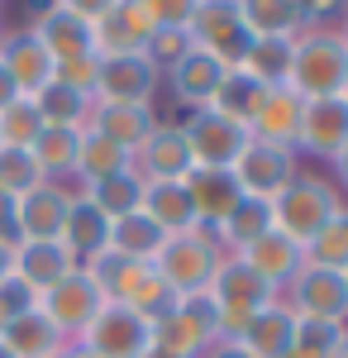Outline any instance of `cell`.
Returning a JSON list of instances; mask_svg holds the SVG:
<instances>
[{"instance_id": "1", "label": "cell", "mask_w": 348, "mask_h": 358, "mask_svg": "<svg viewBox=\"0 0 348 358\" xmlns=\"http://www.w3.org/2000/svg\"><path fill=\"white\" fill-rule=\"evenodd\" d=\"M348 77V38L339 29H300L291 43V86L300 101L315 96H344Z\"/></svg>"}, {"instance_id": "2", "label": "cell", "mask_w": 348, "mask_h": 358, "mask_svg": "<svg viewBox=\"0 0 348 358\" xmlns=\"http://www.w3.org/2000/svg\"><path fill=\"white\" fill-rule=\"evenodd\" d=\"M344 206L348 201L339 196V187L329 177L296 172V182L272 201V229H282L287 239H296V244L305 248L320 229H329V224L344 215Z\"/></svg>"}, {"instance_id": "3", "label": "cell", "mask_w": 348, "mask_h": 358, "mask_svg": "<svg viewBox=\"0 0 348 358\" xmlns=\"http://www.w3.org/2000/svg\"><path fill=\"white\" fill-rule=\"evenodd\" d=\"M224 258H229V253L215 239V229L196 224L187 234H167V244H162V253L153 258V268L162 273V282H167L177 296H191V292H205V287H210Z\"/></svg>"}, {"instance_id": "4", "label": "cell", "mask_w": 348, "mask_h": 358, "mask_svg": "<svg viewBox=\"0 0 348 358\" xmlns=\"http://www.w3.org/2000/svg\"><path fill=\"white\" fill-rule=\"evenodd\" d=\"M205 292H210L215 310H219V334H224V339H234V334H239L263 306L277 301V292H272L268 282L243 263L239 253H229V258L219 263V273H215V282L205 287Z\"/></svg>"}, {"instance_id": "5", "label": "cell", "mask_w": 348, "mask_h": 358, "mask_svg": "<svg viewBox=\"0 0 348 358\" xmlns=\"http://www.w3.org/2000/svg\"><path fill=\"white\" fill-rule=\"evenodd\" d=\"M215 339H224V334H219V310H215L210 292H191V296H182L177 310L162 315L158 325H153V344L167 349L172 358H201Z\"/></svg>"}, {"instance_id": "6", "label": "cell", "mask_w": 348, "mask_h": 358, "mask_svg": "<svg viewBox=\"0 0 348 358\" xmlns=\"http://www.w3.org/2000/svg\"><path fill=\"white\" fill-rule=\"evenodd\" d=\"M106 301L110 296H106V287L96 282V273H91V268H72L57 287H48V292L38 296V310H43L67 339H81V330L106 310Z\"/></svg>"}, {"instance_id": "7", "label": "cell", "mask_w": 348, "mask_h": 358, "mask_svg": "<svg viewBox=\"0 0 348 358\" xmlns=\"http://www.w3.org/2000/svg\"><path fill=\"white\" fill-rule=\"evenodd\" d=\"M187 34L196 48L215 53L224 67H239L248 43H253V34H248V24H243V15H239V0H201Z\"/></svg>"}, {"instance_id": "8", "label": "cell", "mask_w": 348, "mask_h": 358, "mask_svg": "<svg viewBox=\"0 0 348 358\" xmlns=\"http://www.w3.org/2000/svg\"><path fill=\"white\" fill-rule=\"evenodd\" d=\"M81 349H91L96 358H143L148 344H153V325L134 315L129 306L119 301H106V310L81 330V339H72Z\"/></svg>"}, {"instance_id": "9", "label": "cell", "mask_w": 348, "mask_h": 358, "mask_svg": "<svg viewBox=\"0 0 348 358\" xmlns=\"http://www.w3.org/2000/svg\"><path fill=\"white\" fill-rule=\"evenodd\" d=\"M282 301L291 306L296 315H305V320L348 325V282H344L339 268H315V263H305V268L291 277V287L282 292Z\"/></svg>"}, {"instance_id": "10", "label": "cell", "mask_w": 348, "mask_h": 358, "mask_svg": "<svg viewBox=\"0 0 348 358\" xmlns=\"http://www.w3.org/2000/svg\"><path fill=\"white\" fill-rule=\"evenodd\" d=\"M182 129H187L196 167H234L239 153L248 148V129H243L239 120L210 110V106H205V110H191L187 120H182Z\"/></svg>"}, {"instance_id": "11", "label": "cell", "mask_w": 348, "mask_h": 358, "mask_svg": "<svg viewBox=\"0 0 348 358\" xmlns=\"http://www.w3.org/2000/svg\"><path fill=\"white\" fill-rule=\"evenodd\" d=\"M296 172H300V153L272 148V143H258V138H248V148L239 153V163H234L239 192L258 196V201H277L296 182Z\"/></svg>"}, {"instance_id": "12", "label": "cell", "mask_w": 348, "mask_h": 358, "mask_svg": "<svg viewBox=\"0 0 348 358\" xmlns=\"http://www.w3.org/2000/svg\"><path fill=\"white\" fill-rule=\"evenodd\" d=\"M344 148H348V96H315V101H305L296 153H305L315 163H334Z\"/></svg>"}, {"instance_id": "13", "label": "cell", "mask_w": 348, "mask_h": 358, "mask_svg": "<svg viewBox=\"0 0 348 358\" xmlns=\"http://www.w3.org/2000/svg\"><path fill=\"white\" fill-rule=\"evenodd\" d=\"M191 167H196V158H191L182 120H158L153 134L134 148V172L143 182H182Z\"/></svg>"}, {"instance_id": "14", "label": "cell", "mask_w": 348, "mask_h": 358, "mask_svg": "<svg viewBox=\"0 0 348 358\" xmlns=\"http://www.w3.org/2000/svg\"><path fill=\"white\" fill-rule=\"evenodd\" d=\"M162 91V72L148 62V53H124V57H101L96 96L101 101H129V106H153Z\"/></svg>"}, {"instance_id": "15", "label": "cell", "mask_w": 348, "mask_h": 358, "mask_svg": "<svg viewBox=\"0 0 348 358\" xmlns=\"http://www.w3.org/2000/svg\"><path fill=\"white\" fill-rule=\"evenodd\" d=\"M72 182H38L34 192L15 201V224H20V244L24 239H62V224L72 210Z\"/></svg>"}, {"instance_id": "16", "label": "cell", "mask_w": 348, "mask_h": 358, "mask_svg": "<svg viewBox=\"0 0 348 358\" xmlns=\"http://www.w3.org/2000/svg\"><path fill=\"white\" fill-rule=\"evenodd\" d=\"M224 62L215 53H205V48H191L182 62H172L167 72H162V86H167V96L182 106V110H205L215 101V91H219V82H224Z\"/></svg>"}, {"instance_id": "17", "label": "cell", "mask_w": 348, "mask_h": 358, "mask_svg": "<svg viewBox=\"0 0 348 358\" xmlns=\"http://www.w3.org/2000/svg\"><path fill=\"white\" fill-rule=\"evenodd\" d=\"M0 62H5V72H10V82L20 96H38L43 86L53 82V53L43 48V38L34 34V29H5V38H0Z\"/></svg>"}, {"instance_id": "18", "label": "cell", "mask_w": 348, "mask_h": 358, "mask_svg": "<svg viewBox=\"0 0 348 358\" xmlns=\"http://www.w3.org/2000/svg\"><path fill=\"white\" fill-rule=\"evenodd\" d=\"M29 29L43 38V48L53 53V62L96 53V29H91V20H81V15H72V10H62L57 0L38 5L34 20H29Z\"/></svg>"}, {"instance_id": "19", "label": "cell", "mask_w": 348, "mask_h": 358, "mask_svg": "<svg viewBox=\"0 0 348 358\" xmlns=\"http://www.w3.org/2000/svg\"><path fill=\"white\" fill-rule=\"evenodd\" d=\"M96 53L101 57H124V53H148V43H153V20L143 15V5L138 0H119L115 10H106L101 20H96Z\"/></svg>"}, {"instance_id": "20", "label": "cell", "mask_w": 348, "mask_h": 358, "mask_svg": "<svg viewBox=\"0 0 348 358\" xmlns=\"http://www.w3.org/2000/svg\"><path fill=\"white\" fill-rule=\"evenodd\" d=\"M162 115L158 106H129V101H91V115H86V129H96V134H106L110 143H119V148H129L134 153L143 138L153 134V124H158Z\"/></svg>"}, {"instance_id": "21", "label": "cell", "mask_w": 348, "mask_h": 358, "mask_svg": "<svg viewBox=\"0 0 348 358\" xmlns=\"http://www.w3.org/2000/svg\"><path fill=\"white\" fill-rule=\"evenodd\" d=\"M182 187H187L191 210H196V220L205 224V229H215V224L239 206V196H243L234 167H191L187 177H182Z\"/></svg>"}, {"instance_id": "22", "label": "cell", "mask_w": 348, "mask_h": 358, "mask_svg": "<svg viewBox=\"0 0 348 358\" xmlns=\"http://www.w3.org/2000/svg\"><path fill=\"white\" fill-rule=\"evenodd\" d=\"M239 258H243V263H248L258 277H263V282H268L277 296H282V292L291 287V277L305 268V248L296 244V239H287L282 229H268L263 239H253V244L243 248Z\"/></svg>"}, {"instance_id": "23", "label": "cell", "mask_w": 348, "mask_h": 358, "mask_svg": "<svg viewBox=\"0 0 348 358\" xmlns=\"http://www.w3.org/2000/svg\"><path fill=\"white\" fill-rule=\"evenodd\" d=\"M300 115H305V101L296 96L291 86H277V91H268L263 110L253 115L248 138L272 143V148H291V153H296V138H300Z\"/></svg>"}, {"instance_id": "24", "label": "cell", "mask_w": 348, "mask_h": 358, "mask_svg": "<svg viewBox=\"0 0 348 358\" xmlns=\"http://www.w3.org/2000/svg\"><path fill=\"white\" fill-rule=\"evenodd\" d=\"M0 344H5L15 358H62V349H67L72 339L57 330V325L43 315V310H38V306H34V310H24V315L5 320Z\"/></svg>"}, {"instance_id": "25", "label": "cell", "mask_w": 348, "mask_h": 358, "mask_svg": "<svg viewBox=\"0 0 348 358\" xmlns=\"http://www.w3.org/2000/svg\"><path fill=\"white\" fill-rule=\"evenodd\" d=\"M291 330H296V310L277 296V301L263 306V310H258L234 339H239L253 358H287V354H291Z\"/></svg>"}, {"instance_id": "26", "label": "cell", "mask_w": 348, "mask_h": 358, "mask_svg": "<svg viewBox=\"0 0 348 358\" xmlns=\"http://www.w3.org/2000/svg\"><path fill=\"white\" fill-rule=\"evenodd\" d=\"M72 268H77V258L67 253L62 239H24V244H15V273L24 277L38 296L48 287H57Z\"/></svg>"}, {"instance_id": "27", "label": "cell", "mask_w": 348, "mask_h": 358, "mask_svg": "<svg viewBox=\"0 0 348 358\" xmlns=\"http://www.w3.org/2000/svg\"><path fill=\"white\" fill-rule=\"evenodd\" d=\"M62 244H67L72 258H77V268H91L110 244V215H101V210L81 196V187H77V196H72L67 224H62Z\"/></svg>"}, {"instance_id": "28", "label": "cell", "mask_w": 348, "mask_h": 358, "mask_svg": "<svg viewBox=\"0 0 348 358\" xmlns=\"http://www.w3.org/2000/svg\"><path fill=\"white\" fill-rule=\"evenodd\" d=\"M138 210L158 224L162 234H187L196 229V210H191V196L182 182H143V196H138Z\"/></svg>"}, {"instance_id": "29", "label": "cell", "mask_w": 348, "mask_h": 358, "mask_svg": "<svg viewBox=\"0 0 348 358\" xmlns=\"http://www.w3.org/2000/svg\"><path fill=\"white\" fill-rule=\"evenodd\" d=\"M167 244V234H162L158 224L148 220L143 210H129V215H119V220H110V244L106 253L115 258H124V263H153Z\"/></svg>"}, {"instance_id": "30", "label": "cell", "mask_w": 348, "mask_h": 358, "mask_svg": "<svg viewBox=\"0 0 348 358\" xmlns=\"http://www.w3.org/2000/svg\"><path fill=\"white\" fill-rule=\"evenodd\" d=\"M134 167V153L110 143L106 134L96 129H81V148H77V167H72V182L77 187H91V182H106L115 172H129Z\"/></svg>"}, {"instance_id": "31", "label": "cell", "mask_w": 348, "mask_h": 358, "mask_svg": "<svg viewBox=\"0 0 348 358\" xmlns=\"http://www.w3.org/2000/svg\"><path fill=\"white\" fill-rule=\"evenodd\" d=\"M77 148H81V129H62V124H43V134L29 143V153H34V163L43 172V182H72ZM72 187H77V182H72Z\"/></svg>"}, {"instance_id": "32", "label": "cell", "mask_w": 348, "mask_h": 358, "mask_svg": "<svg viewBox=\"0 0 348 358\" xmlns=\"http://www.w3.org/2000/svg\"><path fill=\"white\" fill-rule=\"evenodd\" d=\"M272 229V201H258V196H239V206L215 224V239L224 244V253H243L253 239H263Z\"/></svg>"}, {"instance_id": "33", "label": "cell", "mask_w": 348, "mask_h": 358, "mask_svg": "<svg viewBox=\"0 0 348 358\" xmlns=\"http://www.w3.org/2000/svg\"><path fill=\"white\" fill-rule=\"evenodd\" d=\"M239 15L253 38H296L305 29L300 0H239Z\"/></svg>"}, {"instance_id": "34", "label": "cell", "mask_w": 348, "mask_h": 358, "mask_svg": "<svg viewBox=\"0 0 348 358\" xmlns=\"http://www.w3.org/2000/svg\"><path fill=\"white\" fill-rule=\"evenodd\" d=\"M263 101H268V86L253 82L243 67H229V72H224V82H219V91H215L210 110L229 115V120H239L243 129H248V124H253V115L263 110Z\"/></svg>"}, {"instance_id": "35", "label": "cell", "mask_w": 348, "mask_h": 358, "mask_svg": "<svg viewBox=\"0 0 348 358\" xmlns=\"http://www.w3.org/2000/svg\"><path fill=\"white\" fill-rule=\"evenodd\" d=\"M291 43L296 38H253L239 67L253 82H263L268 91H277V86H287V77H291Z\"/></svg>"}, {"instance_id": "36", "label": "cell", "mask_w": 348, "mask_h": 358, "mask_svg": "<svg viewBox=\"0 0 348 358\" xmlns=\"http://www.w3.org/2000/svg\"><path fill=\"white\" fill-rule=\"evenodd\" d=\"M81 196L101 210V215H110V220H119V215H129V210H138V196H143V177H138L134 167L129 172H115V177H106V182H91V187H81Z\"/></svg>"}, {"instance_id": "37", "label": "cell", "mask_w": 348, "mask_h": 358, "mask_svg": "<svg viewBox=\"0 0 348 358\" xmlns=\"http://www.w3.org/2000/svg\"><path fill=\"white\" fill-rule=\"evenodd\" d=\"M34 106H38V115H43V124H62V129H86V115H91V101L96 96H81V91H72V86L62 82H48L38 96H29Z\"/></svg>"}, {"instance_id": "38", "label": "cell", "mask_w": 348, "mask_h": 358, "mask_svg": "<svg viewBox=\"0 0 348 358\" xmlns=\"http://www.w3.org/2000/svg\"><path fill=\"white\" fill-rule=\"evenodd\" d=\"M348 325H334V320H305L296 315V330H291V354L287 358H334V349L344 344Z\"/></svg>"}, {"instance_id": "39", "label": "cell", "mask_w": 348, "mask_h": 358, "mask_svg": "<svg viewBox=\"0 0 348 358\" xmlns=\"http://www.w3.org/2000/svg\"><path fill=\"white\" fill-rule=\"evenodd\" d=\"M38 134H43V115H38V106H34L29 96L10 101V106L0 110V143H5V148H29Z\"/></svg>"}, {"instance_id": "40", "label": "cell", "mask_w": 348, "mask_h": 358, "mask_svg": "<svg viewBox=\"0 0 348 358\" xmlns=\"http://www.w3.org/2000/svg\"><path fill=\"white\" fill-rule=\"evenodd\" d=\"M38 182H43V172H38V163H34V153H29V148H5V143H0V192L20 201V196L34 192Z\"/></svg>"}, {"instance_id": "41", "label": "cell", "mask_w": 348, "mask_h": 358, "mask_svg": "<svg viewBox=\"0 0 348 358\" xmlns=\"http://www.w3.org/2000/svg\"><path fill=\"white\" fill-rule=\"evenodd\" d=\"M305 263H315V268H344L348 263V206L329 229H320V234L305 244Z\"/></svg>"}, {"instance_id": "42", "label": "cell", "mask_w": 348, "mask_h": 358, "mask_svg": "<svg viewBox=\"0 0 348 358\" xmlns=\"http://www.w3.org/2000/svg\"><path fill=\"white\" fill-rule=\"evenodd\" d=\"M96 77H101V53H86V57H67L53 67V82L72 86L81 96H96Z\"/></svg>"}, {"instance_id": "43", "label": "cell", "mask_w": 348, "mask_h": 358, "mask_svg": "<svg viewBox=\"0 0 348 358\" xmlns=\"http://www.w3.org/2000/svg\"><path fill=\"white\" fill-rule=\"evenodd\" d=\"M191 48H196V43H191L187 29H158V34H153V43H148V62H153L158 72H167V67H172V62H182Z\"/></svg>"}, {"instance_id": "44", "label": "cell", "mask_w": 348, "mask_h": 358, "mask_svg": "<svg viewBox=\"0 0 348 358\" xmlns=\"http://www.w3.org/2000/svg\"><path fill=\"white\" fill-rule=\"evenodd\" d=\"M138 5L153 20V29H187L201 0H138Z\"/></svg>"}, {"instance_id": "45", "label": "cell", "mask_w": 348, "mask_h": 358, "mask_svg": "<svg viewBox=\"0 0 348 358\" xmlns=\"http://www.w3.org/2000/svg\"><path fill=\"white\" fill-rule=\"evenodd\" d=\"M34 306H38V292H34L20 273H10L0 282V320H15V315L34 310Z\"/></svg>"}, {"instance_id": "46", "label": "cell", "mask_w": 348, "mask_h": 358, "mask_svg": "<svg viewBox=\"0 0 348 358\" xmlns=\"http://www.w3.org/2000/svg\"><path fill=\"white\" fill-rule=\"evenodd\" d=\"M305 29H339L348 20V0H300Z\"/></svg>"}, {"instance_id": "47", "label": "cell", "mask_w": 348, "mask_h": 358, "mask_svg": "<svg viewBox=\"0 0 348 358\" xmlns=\"http://www.w3.org/2000/svg\"><path fill=\"white\" fill-rule=\"evenodd\" d=\"M57 5H62V10H72V15H81V20H91V24H96V20H101L106 10H115L119 0H57Z\"/></svg>"}, {"instance_id": "48", "label": "cell", "mask_w": 348, "mask_h": 358, "mask_svg": "<svg viewBox=\"0 0 348 358\" xmlns=\"http://www.w3.org/2000/svg\"><path fill=\"white\" fill-rule=\"evenodd\" d=\"M0 244H20V224H15V196L0 192Z\"/></svg>"}, {"instance_id": "49", "label": "cell", "mask_w": 348, "mask_h": 358, "mask_svg": "<svg viewBox=\"0 0 348 358\" xmlns=\"http://www.w3.org/2000/svg\"><path fill=\"white\" fill-rule=\"evenodd\" d=\"M201 358H253V354L243 349L239 339H215V344H210V349H205Z\"/></svg>"}, {"instance_id": "50", "label": "cell", "mask_w": 348, "mask_h": 358, "mask_svg": "<svg viewBox=\"0 0 348 358\" xmlns=\"http://www.w3.org/2000/svg\"><path fill=\"white\" fill-rule=\"evenodd\" d=\"M329 182H334V187H339V196L348 201V148L334 158V163H329Z\"/></svg>"}, {"instance_id": "51", "label": "cell", "mask_w": 348, "mask_h": 358, "mask_svg": "<svg viewBox=\"0 0 348 358\" xmlns=\"http://www.w3.org/2000/svg\"><path fill=\"white\" fill-rule=\"evenodd\" d=\"M10 101H20V91H15V82H10V72H5V62H0V110H5Z\"/></svg>"}, {"instance_id": "52", "label": "cell", "mask_w": 348, "mask_h": 358, "mask_svg": "<svg viewBox=\"0 0 348 358\" xmlns=\"http://www.w3.org/2000/svg\"><path fill=\"white\" fill-rule=\"evenodd\" d=\"M15 273V244H0V282Z\"/></svg>"}, {"instance_id": "53", "label": "cell", "mask_w": 348, "mask_h": 358, "mask_svg": "<svg viewBox=\"0 0 348 358\" xmlns=\"http://www.w3.org/2000/svg\"><path fill=\"white\" fill-rule=\"evenodd\" d=\"M62 358H96V354H91V349H81V344H67V349H62Z\"/></svg>"}, {"instance_id": "54", "label": "cell", "mask_w": 348, "mask_h": 358, "mask_svg": "<svg viewBox=\"0 0 348 358\" xmlns=\"http://www.w3.org/2000/svg\"><path fill=\"white\" fill-rule=\"evenodd\" d=\"M143 358H172V354H167V349H158V344H148V354H143Z\"/></svg>"}, {"instance_id": "55", "label": "cell", "mask_w": 348, "mask_h": 358, "mask_svg": "<svg viewBox=\"0 0 348 358\" xmlns=\"http://www.w3.org/2000/svg\"><path fill=\"white\" fill-rule=\"evenodd\" d=\"M334 358H348V334H344V344H339V349H334Z\"/></svg>"}, {"instance_id": "56", "label": "cell", "mask_w": 348, "mask_h": 358, "mask_svg": "<svg viewBox=\"0 0 348 358\" xmlns=\"http://www.w3.org/2000/svg\"><path fill=\"white\" fill-rule=\"evenodd\" d=\"M0 358H15V354H10V349H5V344H0Z\"/></svg>"}, {"instance_id": "57", "label": "cell", "mask_w": 348, "mask_h": 358, "mask_svg": "<svg viewBox=\"0 0 348 358\" xmlns=\"http://www.w3.org/2000/svg\"><path fill=\"white\" fill-rule=\"evenodd\" d=\"M339 34H344V38H348V20H344V24H339Z\"/></svg>"}, {"instance_id": "58", "label": "cell", "mask_w": 348, "mask_h": 358, "mask_svg": "<svg viewBox=\"0 0 348 358\" xmlns=\"http://www.w3.org/2000/svg\"><path fill=\"white\" fill-rule=\"evenodd\" d=\"M339 273H344V282H348V263H344V268H339Z\"/></svg>"}, {"instance_id": "59", "label": "cell", "mask_w": 348, "mask_h": 358, "mask_svg": "<svg viewBox=\"0 0 348 358\" xmlns=\"http://www.w3.org/2000/svg\"><path fill=\"white\" fill-rule=\"evenodd\" d=\"M0 38H5V20H0Z\"/></svg>"}, {"instance_id": "60", "label": "cell", "mask_w": 348, "mask_h": 358, "mask_svg": "<svg viewBox=\"0 0 348 358\" xmlns=\"http://www.w3.org/2000/svg\"><path fill=\"white\" fill-rule=\"evenodd\" d=\"M344 96H348V77H344Z\"/></svg>"}, {"instance_id": "61", "label": "cell", "mask_w": 348, "mask_h": 358, "mask_svg": "<svg viewBox=\"0 0 348 358\" xmlns=\"http://www.w3.org/2000/svg\"><path fill=\"white\" fill-rule=\"evenodd\" d=\"M0 330H5V320H0Z\"/></svg>"}, {"instance_id": "62", "label": "cell", "mask_w": 348, "mask_h": 358, "mask_svg": "<svg viewBox=\"0 0 348 358\" xmlns=\"http://www.w3.org/2000/svg\"><path fill=\"white\" fill-rule=\"evenodd\" d=\"M0 10H5V0H0Z\"/></svg>"}]
</instances>
